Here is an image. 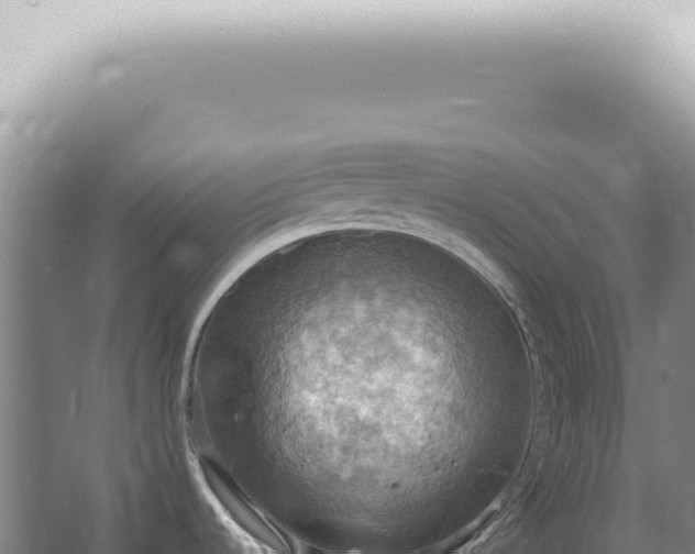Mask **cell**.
Returning a JSON list of instances; mask_svg holds the SVG:
<instances>
[{
	"label": "cell",
	"instance_id": "1",
	"mask_svg": "<svg viewBox=\"0 0 695 554\" xmlns=\"http://www.w3.org/2000/svg\"><path fill=\"white\" fill-rule=\"evenodd\" d=\"M202 475L218 502L249 535L273 549H284L279 534L257 513L233 484L208 461H201Z\"/></svg>",
	"mask_w": 695,
	"mask_h": 554
}]
</instances>
